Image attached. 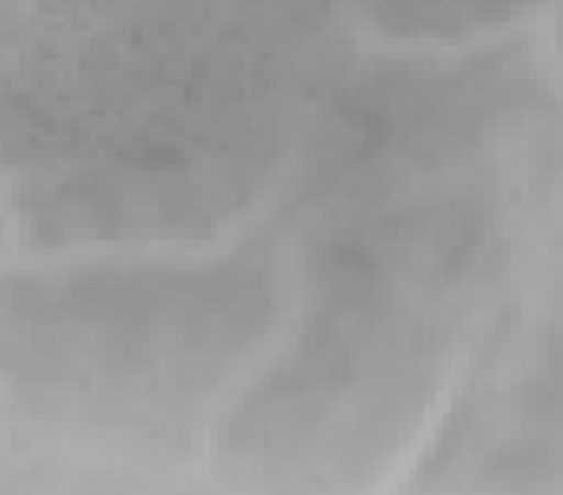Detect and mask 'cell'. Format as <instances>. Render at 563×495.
<instances>
[{"instance_id":"6da1fadb","label":"cell","mask_w":563,"mask_h":495,"mask_svg":"<svg viewBox=\"0 0 563 495\" xmlns=\"http://www.w3.org/2000/svg\"><path fill=\"white\" fill-rule=\"evenodd\" d=\"M278 315L263 263L90 267L8 290V368L20 391L87 425H192Z\"/></svg>"},{"instance_id":"7a4b0ae2","label":"cell","mask_w":563,"mask_h":495,"mask_svg":"<svg viewBox=\"0 0 563 495\" xmlns=\"http://www.w3.org/2000/svg\"><path fill=\"white\" fill-rule=\"evenodd\" d=\"M379 23L398 34H466L507 20L530 0H365Z\"/></svg>"},{"instance_id":"3957f363","label":"cell","mask_w":563,"mask_h":495,"mask_svg":"<svg viewBox=\"0 0 563 495\" xmlns=\"http://www.w3.org/2000/svg\"><path fill=\"white\" fill-rule=\"evenodd\" d=\"M560 53H563V0H560Z\"/></svg>"}]
</instances>
